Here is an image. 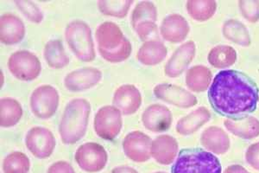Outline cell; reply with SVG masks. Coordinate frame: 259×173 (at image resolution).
<instances>
[{"label":"cell","mask_w":259,"mask_h":173,"mask_svg":"<svg viewBox=\"0 0 259 173\" xmlns=\"http://www.w3.org/2000/svg\"><path fill=\"white\" fill-rule=\"evenodd\" d=\"M259 89L254 81L240 71L227 70L216 75L208 91L215 111L229 117L243 116L256 109Z\"/></svg>","instance_id":"6da1fadb"},{"label":"cell","mask_w":259,"mask_h":173,"mask_svg":"<svg viewBox=\"0 0 259 173\" xmlns=\"http://www.w3.org/2000/svg\"><path fill=\"white\" fill-rule=\"evenodd\" d=\"M95 39L100 56L107 62L125 61L133 51L131 42L124 37L120 27L112 22L100 24L95 31Z\"/></svg>","instance_id":"7a4b0ae2"},{"label":"cell","mask_w":259,"mask_h":173,"mask_svg":"<svg viewBox=\"0 0 259 173\" xmlns=\"http://www.w3.org/2000/svg\"><path fill=\"white\" fill-rule=\"evenodd\" d=\"M90 113L89 100L74 99L68 103L59 126L60 136L64 144H75L85 136Z\"/></svg>","instance_id":"3957f363"},{"label":"cell","mask_w":259,"mask_h":173,"mask_svg":"<svg viewBox=\"0 0 259 173\" xmlns=\"http://www.w3.org/2000/svg\"><path fill=\"white\" fill-rule=\"evenodd\" d=\"M221 170L218 158L200 148L182 150L172 167V173H221Z\"/></svg>","instance_id":"277c9868"},{"label":"cell","mask_w":259,"mask_h":173,"mask_svg":"<svg viewBox=\"0 0 259 173\" xmlns=\"http://www.w3.org/2000/svg\"><path fill=\"white\" fill-rule=\"evenodd\" d=\"M65 38L77 58L91 62L96 56L91 28L82 20L71 21L66 27Z\"/></svg>","instance_id":"5b68a950"},{"label":"cell","mask_w":259,"mask_h":173,"mask_svg":"<svg viewBox=\"0 0 259 173\" xmlns=\"http://www.w3.org/2000/svg\"><path fill=\"white\" fill-rule=\"evenodd\" d=\"M7 65L10 72L21 81H33L41 73L40 60L29 50H18L12 53L8 59Z\"/></svg>","instance_id":"8992f818"},{"label":"cell","mask_w":259,"mask_h":173,"mask_svg":"<svg viewBox=\"0 0 259 173\" xmlns=\"http://www.w3.org/2000/svg\"><path fill=\"white\" fill-rule=\"evenodd\" d=\"M60 96L56 88L41 85L35 88L30 96V109L35 117L48 120L56 114L59 106Z\"/></svg>","instance_id":"52a82bcc"},{"label":"cell","mask_w":259,"mask_h":173,"mask_svg":"<svg viewBox=\"0 0 259 173\" xmlns=\"http://www.w3.org/2000/svg\"><path fill=\"white\" fill-rule=\"evenodd\" d=\"M75 161L87 172H99L106 167L108 155L102 146L95 142L82 144L75 153Z\"/></svg>","instance_id":"ba28073f"},{"label":"cell","mask_w":259,"mask_h":173,"mask_svg":"<svg viewBox=\"0 0 259 173\" xmlns=\"http://www.w3.org/2000/svg\"><path fill=\"white\" fill-rule=\"evenodd\" d=\"M122 124L120 110L116 107H102L95 115V132L106 141H112L119 134Z\"/></svg>","instance_id":"9c48e42d"},{"label":"cell","mask_w":259,"mask_h":173,"mask_svg":"<svg viewBox=\"0 0 259 173\" xmlns=\"http://www.w3.org/2000/svg\"><path fill=\"white\" fill-rule=\"evenodd\" d=\"M25 144L35 158L46 159L53 153L56 139L50 129L42 126H35L27 132Z\"/></svg>","instance_id":"30bf717a"},{"label":"cell","mask_w":259,"mask_h":173,"mask_svg":"<svg viewBox=\"0 0 259 173\" xmlns=\"http://www.w3.org/2000/svg\"><path fill=\"white\" fill-rule=\"evenodd\" d=\"M153 93L157 99L181 109H189L198 103L197 98L191 92L173 84H158L154 88Z\"/></svg>","instance_id":"8fae6325"},{"label":"cell","mask_w":259,"mask_h":173,"mask_svg":"<svg viewBox=\"0 0 259 173\" xmlns=\"http://www.w3.org/2000/svg\"><path fill=\"white\" fill-rule=\"evenodd\" d=\"M151 139L140 131L127 134L123 141V149L128 159L138 163L146 162L151 157Z\"/></svg>","instance_id":"7c38bea8"},{"label":"cell","mask_w":259,"mask_h":173,"mask_svg":"<svg viewBox=\"0 0 259 173\" xmlns=\"http://www.w3.org/2000/svg\"><path fill=\"white\" fill-rule=\"evenodd\" d=\"M102 79V72L96 67L79 68L68 73L64 78V86L70 92H81L95 87Z\"/></svg>","instance_id":"4fadbf2b"},{"label":"cell","mask_w":259,"mask_h":173,"mask_svg":"<svg viewBox=\"0 0 259 173\" xmlns=\"http://www.w3.org/2000/svg\"><path fill=\"white\" fill-rule=\"evenodd\" d=\"M195 52L196 46L194 41L191 40L182 44L165 64V75L170 78L180 77L191 63Z\"/></svg>","instance_id":"5bb4252c"},{"label":"cell","mask_w":259,"mask_h":173,"mask_svg":"<svg viewBox=\"0 0 259 173\" xmlns=\"http://www.w3.org/2000/svg\"><path fill=\"white\" fill-rule=\"evenodd\" d=\"M173 116L167 107L152 104L145 109L142 115V122L145 128L152 132H164L172 124Z\"/></svg>","instance_id":"9a60e30c"},{"label":"cell","mask_w":259,"mask_h":173,"mask_svg":"<svg viewBox=\"0 0 259 173\" xmlns=\"http://www.w3.org/2000/svg\"><path fill=\"white\" fill-rule=\"evenodd\" d=\"M112 103L123 115H133L141 106V93L134 85H122L115 91Z\"/></svg>","instance_id":"2e32d148"},{"label":"cell","mask_w":259,"mask_h":173,"mask_svg":"<svg viewBox=\"0 0 259 173\" xmlns=\"http://www.w3.org/2000/svg\"><path fill=\"white\" fill-rule=\"evenodd\" d=\"M160 30L164 40L172 44H178L185 40L190 31V27L182 15L171 14L163 19Z\"/></svg>","instance_id":"e0dca14e"},{"label":"cell","mask_w":259,"mask_h":173,"mask_svg":"<svg viewBox=\"0 0 259 173\" xmlns=\"http://www.w3.org/2000/svg\"><path fill=\"white\" fill-rule=\"evenodd\" d=\"M25 36V25L19 17L6 13L0 18V41L6 45L20 43Z\"/></svg>","instance_id":"ac0fdd59"},{"label":"cell","mask_w":259,"mask_h":173,"mask_svg":"<svg viewBox=\"0 0 259 173\" xmlns=\"http://www.w3.org/2000/svg\"><path fill=\"white\" fill-rule=\"evenodd\" d=\"M178 142L170 135H160L152 141L151 157L157 163L164 165L172 164L178 153Z\"/></svg>","instance_id":"d6986e66"},{"label":"cell","mask_w":259,"mask_h":173,"mask_svg":"<svg viewBox=\"0 0 259 173\" xmlns=\"http://www.w3.org/2000/svg\"><path fill=\"white\" fill-rule=\"evenodd\" d=\"M227 131L244 140H252L259 136V120L250 115L228 118L224 121Z\"/></svg>","instance_id":"ffe728a7"},{"label":"cell","mask_w":259,"mask_h":173,"mask_svg":"<svg viewBox=\"0 0 259 173\" xmlns=\"http://www.w3.org/2000/svg\"><path fill=\"white\" fill-rule=\"evenodd\" d=\"M200 143L209 153L222 155L231 146L229 136L218 126H209L200 135Z\"/></svg>","instance_id":"44dd1931"},{"label":"cell","mask_w":259,"mask_h":173,"mask_svg":"<svg viewBox=\"0 0 259 173\" xmlns=\"http://www.w3.org/2000/svg\"><path fill=\"white\" fill-rule=\"evenodd\" d=\"M212 118L209 109L200 107L190 114L180 119L177 124V132L181 135H190L200 129Z\"/></svg>","instance_id":"7402d4cb"},{"label":"cell","mask_w":259,"mask_h":173,"mask_svg":"<svg viewBox=\"0 0 259 173\" xmlns=\"http://www.w3.org/2000/svg\"><path fill=\"white\" fill-rule=\"evenodd\" d=\"M168 54L167 47L160 39L145 42L139 49L137 57L142 64L147 66L159 64Z\"/></svg>","instance_id":"603a6c76"},{"label":"cell","mask_w":259,"mask_h":173,"mask_svg":"<svg viewBox=\"0 0 259 173\" xmlns=\"http://www.w3.org/2000/svg\"><path fill=\"white\" fill-rule=\"evenodd\" d=\"M212 72L203 65L190 67L186 73V85L191 91L201 93L206 91L212 84Z\"/></svg>","instance_id":"cb8c5ba5"},{"label":"cell","mask_w":259,"mask_h":173,"mask_svg":"<svg viewBox=\"0 0 259 173\" xmlns=\"http://www.w3.org/2000/svg\"><path fill=\"white\" fill-rule=\"evenodd\" d=\"M222 33L227 40L243 47H248L251 44L249 30L240 21L236 19L227 20L223 24Z\"/></svg>","instance_id":"d4e9b609"},{"label":"cell","mask_w":259,"mask_h":173,"mask_svg":"<svg viewBox=\"0 0 259 173\" xmlns=\"http://www.w3.org/2000/svg\"><path fill=\"white\" fill-rule=\"evenodd\" d=\"M23 116L20 103L12 98L0 100V125L2 127H12L19 122Z\"/></svg>","instance_id":"484cf974"},{"label":"cell","mask_w":259,"mask_h":173,"mask_svg":"<svg viewBox=\"0 0 259 173\" xmlns=\"http://www.w3.org/2000/svg\"><path fill=\"white\" fill-rule=\"evenodd\" d=\"M44 56L48 65L54 68H62L69 63V57L59 39H52L45 44Z\"/></svg>","instance_id":"4316f807"},{"label":"cell","mask_w":259,"mask_h":173,"mask_svg":"<svg viewBox=\"0 0 259 173\" xmlns=\"http://www.w3.org/2000/svg\"><path fill=\"white\" fill-rule=\"evenodd\" d=\"M207 60L212 67L223 70L232 67L237 61V52L229 45H218L210 50Z\"/></svg>","instance_id":"83f0119b"},{"label":"cell","mask_w":259,"mask_h":173,"mask_svg":"<svg viewBox=\"0 0 259 173\" xmlns=\"http://www.w3.org/2000/svg\"><path fill=\"white\" fill-rule=\"evenodd\" d=\"M189 16L194 20L206 22L213 17L217 10L214 0H189L186 4Z\"/></svg>","instance_id":"f1b7e54d"},{"label":"cell","mask_w":259,"mask_h":173,"mask_svg":"<svg viewBox=\"0 0 259 173\" xmlns=\"http://www.w3.org/2000/svg\"><path fill=\"white\" fill-rule=\"evenodd\" d=\"M133 4V0H100L98 7L102 14L123 18L126 17Z\"/></svg>","instance_id":"f546056e"},{"label":"cell","mask_w":259,"mask_h":173,"mask_svg":"<svg viewBox=\"0 0 259 173\" xmlns=\"http://www.w3.org/2000/svg\"><path fill=\"white\" fill-rule=\"evenodd\" d=\"M157 19V9L150 1H142L137 4L132 13V26L135 29L139 24L146 21L156 22Z\"/></svg>","instance_id":"4dcf8cb0"},{"label":"cell","mask_w":259,"mask_h":173,"mask_svg":"<svg viewBox=\"0 0 259 173\" xmlns=\"http://www.w3.org/2000/svg\"><path fill=\"white\" fill-rule=\"evenodd\" d=\"M30 167V159L22 152H13L4 159V173H28Z\"/></svg>","instance_id":"1f68e13d"},{"label":"cell","mask_w":259,"mask_h":173,"mask_svg":"<svg viewBox=\"0 0 259 173\" xmlns=\"http://www.w3.org/2000/svg\"><path fill=\"white\" fill-rule=\"evenodd\" d=\"M14 3L30 22L35 24H40L44 19V13L38 6H36L34 2L26 0H18Z\"/></svg>","instance_id":"d6a6232c"},{"label":"cell","mask_w":259,"mask_h":173,"mask_svg":"<svg viewBox=\"0 0 259 173\" xmlns=\"http://www.w3.org/2000/svg\"><path fill=\"white\" fill-rule=\"evenodd\" d=\"M239 10L248 22L255 24L259 21L258 0H239Z\"/></svg>","instance_id":"836d02e7"},{"label":"cell","mask_w":259,"mask_h":173,"mask_svg":"<svg viewBox=\"0 0 259 173\" xmlns=\"http://www.w3.org/2000/svg\"><path fill=\"white\" fill-rule=\"evenodd\" d=\"M136 30L137 34L139 35V39L144 42L159 39V32H158V26L156 22L146 21L139 24Z\"/></svg>","instance_id":"e575fe53"},{"label":"cell","mask_w":259,"mask_h":173,"mask_svg":"<svg viewBox=\"0 0 259 173\" xmlns=\"http://www.w3.org/2000/svg\"><path fill=\"white\" fill-rule=\"evenodd\" d=\"M248 164L255 170H259V142L250 145L245 153Z\"/></svg>","instance_id":"d590c367"},{"label":"cell","mask_w":259,"mask_h":173,"mask_svg":"<svg viewBox=\"0 0 259 173\" xmlns=\"http://www.w3.org/2000/svg\"><path fill=\"white\" fill-rule=\"evenodd\" d=\"M47 173H75L73 166L66 161H58L50 165Z\"/></svg>","instance_id":"8d00e7d4"},{"label":"cell","mask_w":259,"mask_h":173,"mask_svg":"<svg viewBox=\"0 0 259 173\" xmlns=\"http://www.w3.org/2000/svg\"><path fill=\"white\" fill-rule=\"evenodd\" d=\"M224 173H250L240 164H232L225 170Z\"/></svg>","instance_id":"74e56055"},{"label":"cell","mask_w":259,"mask_h":173,"mask_svg":"<svg viewBox=\"0 0 259 173\" xmlns=\"http://www.w3.org/2000/svg\"><path fill=\"white\" fill-rule=\"evenodd\" d=\"M111 173H139V171L135 170L134 168L123 165V166H118V167L112 169Z\"/></svg>","instance_id":"f35d334b"},{"label":"cell","mask_w":259,"mask_h":173,"mask_svg":"<svg viewBox=\"0 0 259 173\" xmlns=\"http://www.w3.org/2000/svg\"><path fill=\"white\" fill-rule=\"evenodd\" d=\"M154 173H167L166 171H156V172Z\"/></svg>","instance_id":"ab89813d"}]
</instances>
